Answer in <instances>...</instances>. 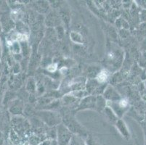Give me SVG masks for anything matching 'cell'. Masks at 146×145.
<instances>
[{
  "mask_svg": "<svg viewBox=\"0 0 146 145\" xmlns=\"http://www.w3.org/2000/svg\"><path fill=\"white\" fill-rule=\"evenodd\" d=\"M65 126L68 128V130L71 131L72 134H77V136H84L86 135V131L84 129V128L77 123L76 121L74 120L70 115H66V117L63 118Z\"/></svg>",
  "mask_w": 146,
  "mask_h": 145,
  "instance_id": "obj_2",
  "label": "cell"
},
{
  "mask_svg": "<svg viewBox=\"0 0 146 145\" xmlns=\"http://www.w3.org/2000/svg\"><path fill=\"white\" fill-rule=\"evenodd\" d=\"M69 145H87L79 136H73Z\"/></svg>",
  "mask_w": 146,
  "mask_h": 145,
  "instance_id": "obj_5",
  "label": "cell"
},
{
  "mask_svg": "<svg viewBox=\"0 0 146 145\" xmlns=\"http://www.w3.org/2000/svg\"><path fill=\"white\" fill-rule=\"evenodd\" d=\"M104 96L105 98L111 101L112 100V102H116V101H119V99H120V97L118 94V93L111 86L108 88L106 91H105Z\"/></svg>",
  "mask_w": 146,
  "mask_h": 145,
  "instance_id": "obj_4",
  "label": "cell"
},
{
  "mask_svg": "<svg viewBox=\"0 0 146 145\" xmlns=\"http://www.w3.org/2000/svg\"><path fill=\"white\" fill-rule=\"evenodd\" d=\"M108 74L105 70H103L98 74V77H97V80H98V83H104L107 80Z\"/></svg>",
  "mask_w": 146,
  "mask_h": 145,
  "instance_id": "obj_6",
  "label": "cell"
},
{
  "mask_svg": "<svg viewBox=\"0 0 146 145\" xmlns=\"http://www.w3.org/2000/svg\"><path fill=\"white\" fill-rule=\"evenodd\" d=\"M73 134L65 125L60 124L57 129L58 145H69L73 137Z\"/></svg>",
  "mask_w": 146,
  "mask_h": 145,
  "instance_id": "obj_1",
  "label": "cell"
},
{
  "mask_svg": "<svg viewBox=\"0 0 146 145\" xmlns=\"http://www.w3.org/2000/svg\"><path fill=\"white\" fill-rule=\"evenodd\" d=\"M116 126L117 128V129L119 130V133L121 134L123 137L125 138L126 139H129V132L128 128H127V126H126L125 123H124L123 121H121V120H117Z\"/></svg>",
  "mask_w": 146,
  "mask_h": 145,
  "instance_id": "obj_3",
  "label": "cell"
}]
</instances>
